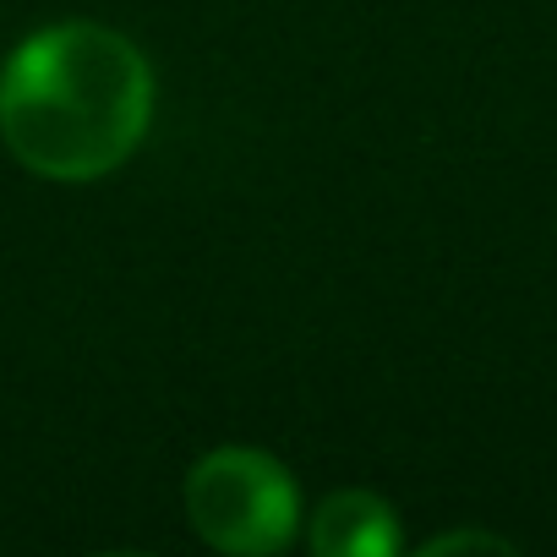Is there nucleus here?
<instances>
[{"mask_svg": "<svg viewBox=\"0 0 557 557\" xmlns=\"http://www.w3.org/2000/svg\"><path fill=\"white\" fill-rule=\"evenodd\" d=\"M153 110V61L94 17L45 23L0 61V148L50 186H94L132 164Z\"/></svg>", "mask_w": 557, "mask_h": 557, "instance_id": "1", "label": "nucleus"}, {"mask_svg": "<svg viewBox=\"0 0 557 557\" xmlns=\"http://www.w3.org/2000/svg\"><path fill=\"white\" fill-rule=\"evenodd\" d=\"M181 508L191 535L224 557H278L307 524L296 470L257 443H219L197 454L181 481Z\"/></svg>", "mask_w": 557, "mask_h": 557, "instance_id": "2", "label": "nucleus"}, {"mask_svg": "<svg viewBox=\"0 0 557 557\" xmlns=\"http://www.w3.org/2000/svg\"><path fill=\"white\" fill-rule=\"evenodd\" d=\"M301 541L312 557H399L405 524L399 508L372 486H339L318 508H307Z\"/></svg>", "mask_w": 557, "mask_h": 557, "instance_id": "3", "label": "nucleus"}, {"mask_svg": "<svg viewBox=\"0 0 557 557\" xmlns=\"http://www.w3.org/2000/svg\"><path fill=\"white\" fill-rule=\"evenodd\" d=\"M443 552H519V546L497 530H443L421 541V557H443Z\"/></svg>", "mask_w": 557, "mask_h": 557, "instance_id": "4", "label": "nucleus"}]
</instances>
